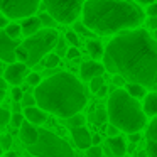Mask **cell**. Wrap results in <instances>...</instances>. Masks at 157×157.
<instances>
[{"label":"cell","mask_w":157,"mask_h":157,"mask_svg":"<svg viewBox=\"0 0 157 157\" xmlns=\"http://www.w3.org/2000/svg\"><path fill=\"white\" fill-rule=\"evenodd\" d=\"M103 64L127 83L157 88V41L145 29L115 36L105 48Z\"/></svg>","instance_id":"cell-1"},{"label":"cell","mask_w":157,"mask_h":157,"mask_svg":"<svg viewBox=\"0 0 157 157\" xmlns=\"http://www.w3.org/2000/svg\"><path fill=\"white\" fill-rule=\"evenodd\" d=\"M39 108L66 120L78 115L88 103V90L78 78L59 71L46 78L34 91Z\"/></svg>","instance_id":"cell-2"},{"label":"cell","mask_w":157,"mask_h":157,"mask_svg":"<svg viewBox=\"0 0 157 157\" xmlns=\"http://www.w3.org/2000/svg\"><path fill=\"white\" fill-rule=\"evenodd\" d=\"M145 19V12L132 0H88L83 9V24L95 34L135 31Z\"/></svg>","instance_id":"cell-3"},{"label":"cell","mask_w":157,"mask_h":157,"mask_svg":"<svg viewBox=\"0 0 157 157\" xmlns=\"http://www.w3.org/2000/svg\"><path fill=\"white\" fill-rule=\"evenodd\" d=\"M108 120L118 130H123L128 135L140 133V130L147 125V115L140 101L127 93V90H113L108 98Z\"/></svg>","instance_id":"cell-4"},{"label":"cell","mask_w":157,"mask_h":157,"mask_svg":"<svg viewBox=\"0 0 157 157\" xmlns=\"http://www.w3.org/2000/svg\"><path fill=\"white\" fill-rule=\"evenodd\" d=\"M27 150L36 157H75L69 144L49 130H39L37 144L27 147Z\"/></svg>","instance_id":"cell-5"},{"label":"cell","mask_w":157,"mask_h":157,"mask_svg":"<svg viewBox=\"0 0 157 157\" xmlns=\"http://www.w3.org/2000/svg\"><path fill=\"white\" fill-rule=\"evenodd\" d=\"M58 41H59V34L56 29H42L36 36L27 37L22 42V46L29 52L27 66H36L39 61H42L49 54V51L52 48H56Z\"/></svg>","instance_id":"cell-6"},{"label":"cell","mask_w":157,"mask_h":157,"mask_svg":"<svg viewBox=\"0 0 157 157\" xmlns=\"http://www.w3.org/2000/svg\"><path fill=\"white\" fill-rule=\"evenodd\" d=\"M88 0H42L44 12L54 17L59 24H75L79 14H83L85 4Z\"/></svg>","instance_id":"cell-7"},{"label":"cell","mask_w":157,"mask_h":157,"mask_svg":"<svg viewBox=\"0 0 157 157\" xmlns=\"http://www.w3.org/2000/svg\"><path fill=\"white\" fill-rule=\"evenodd\" d=\"M41 0H0V10L9 19H29L37 12Z\"/></svg>","instance_id":"cell-8"},{"label":"cell","mask_w":157,"mask_h":157,"mask_svg":"<svg viewBox=\"0 0 157 157\" xmlns=\"http://www.w3.org/2000/svg\"><path fill=\"white\" fill-rule=\"evenodd\" d=\"M19 46H22V44H19V41L10 39L5 34V31H0V61L9 63V64L17 63L15 51H17Z\"/></svg>","instance_id":"cell-9"},{"label":"cell","mask_w":157,"mask_h":157,"mask_svg":"<svg viewBox=\"0 0 157 157\" xmlns=\"http://www.w3.org/2000/svg\"><path fill=\"white\" fill-rule=\"evenodd\" d=\"M105 64H100V63L96 61H86L81 64V68H79V76H81L83 81H91V79L95 78H100V76H103V73H105Z\"/></svg>","instance_id":"cell-10"},{"label":"cell","mask_w":157,"mask_h":157,"mask_svg":"<svg viewBox=\"0 0 157 157\" xmlns=\"http://www.w3.org/2000/svg\"><path fill=\"white\" fill-rule=\"evenodd\" d=\"M25 73H27V64H24V63L17 61L14 64H9L7 69H5V81L17 86L25 78Z\"/></svg>","instance_id":"cell-11"},{"label":"cell","mask_w":157,"mask_h":157,"mask_svg":"<svg viewBox=\"0 0 157 157\" xmlns=\"http://www.w3.org/2000/svg\"><path fill=\"white\" fill-rule=\"evenodd\" d=\"M71 132V137L73 140H75L76 147L78 149H91L93 147V135L90 133V130L86 128V127H78V128H71L69 130Z\"/></svg>","instance_id":"cell-12"},{"label":"cell","mask_w":157,"mask_h":157,"mask_svg":"<svg viewBox=\"0 0 157 157\" xmlns=\"http://www.w3.org/2000/svg\"><path fill=\"white\" fill-rule=\"evenodd\" d=\"M19 135H21V140L25 144L27 147L34 145V144H37L39 140V130L36 128L32 123L25 122L24 125L21 127V130H19Z\"/></svg>","instance_id":"cell-13"},{"label":"cell","mask_w":157,"mask_h":157,"mask_svg":"<svg viewBox=\"0 0 157 157\" xmlns=\"http://www.w3.org/2000/svg\"><path fill=\"white\" fill-rule=\"evenodd\" d=\"M24 117L32 125H42L48 120V112H44L39 106H31V108H24Z\"/></svg>","instance_id":"cell-14"},{"label":"cell","mask_w":157,"mask_h":157,"mask_svg":"<svg viewBox=\"0 0 157 157\" xmlns=\"http://www.w3.org/2000/svg\"><path fill=\"white\" fill-rule=\"evenodd\" d=\"M41 19L39 17H29L25 19L24 22H22V34H25L27 37H32V36H36L39 32V29H41Z\"/></svg>","instance_id":"cell-15"},{"label":"cell","mask_w":157,"mask_h":157,"mask_svg":"<svg viewBox=\"0 0 157 157\" xmlns=\"http://www.w3.org/2000/svg\"><path fill=\"white\" fill-rule=\"evenodd\" d=\"M106 145L110 147L113 157H123L127 152V145H125V140L122 137H113V139L106 140Z\"/></svg>","instance_id":"cell-16"},{"label":"cell","mask_w":157,"mask_h":157,"mask_svg":"<svg viewBox=\"0 0 157 157\" xmlns=\"http://www.w3.org/2000/svg\"><path fill=\"white\" fill-rule=\"evenodd\" d=\"M144 112H145L147 117H152V118L157 117V93L155 91L147 93L145 100H144Z\"/></svg>","instance_id":"cell-17"},{"label":"cell","mask_w":157,"mask_h":157,"mask_svg":"<svg viewBox=\"0 0 157 157\" xmlns=\"http://www.w3.org/2000/svg\"><path fill=\"white\" fill-rule=\"evenodd\" d=\"M86 49H88V52L91 54V58L95 59H100L105 56V49H103V46L100 44V41H96V39H90L88 42H86Z\"/></svg>","instance_id":"cell-18"},{"label":"cell","mask_w":157,"mask_h":157,"mask_svg":"<svg viewBox=\"0 0 157 157\" xmlns=\"http://www.w3.org/2000/svg\"><path fill=\"white\" fill-rule=\"evenodd\" d=\"M127 93L133 98H145L147 96V88L142 85H133V83H127Z\"/></svg>","instance_id":"cell-19"},{"label":"cell","mask_w":157,"mask_h":157,"mask_svg":"<svg viewBox=\"0 0 157 157\" xmlns=\"http://www.w3.org/2000/svg\"><path fill=\"white\" fill-rule=\"evenodd\" d=\"M90 120H91L95 125H101L108 120V112L103 108H96L93 113H90Z\"/></svg>","instance_id":"cell-20"},{"label":"cell","mask_w":157,"mask_h":157,"mask_svg":"<svg viewBox=\"0 0 157 157\" xmlns=\"http://www.w3.org/2000/svg\"><path fill=\"white\" fill-rule=\"evenodd\" d=\"M85 122H86V118L81 115V113L71 117V118L63 120V123H64L66 127H69V130H71V128H78V127H85Z\"/></svg>","instance_id":"cell-21"},{"label":"cell","mask_w":157,"mask_h":157,"mask_svg":"<svg viewBox=\"0 0 157 157\" xmlns=\"http://www.w3.org/2000/svg\"><path fill=\"white\" fill-rule=\"evenodd\" d=\"M145 137H147V142H157V117L150 120V123L147 125Z\"/></svg>","instance_id":"cell-22"},{"label":"cell","mask_w":157,"mask_h":157,"mask_svg":"<svg viewBox=\"0 0 157 157\" xmlns=\"http://www.w3.org/2000/svg\"><path fill=\"white\" fill-rule=\"evenodd\" d=\"M4 31H5V34L10 39H14V41H19V36L22 34V27L19 24H9Z\"/></svg>","instance_id":"cell-23"},{"label":"cell","mask_w":157,"mask_h":157,"mask_svg":"<svg viewBox=\"0 0 157 157\" xmlns=\"http://www.w3.org/2000/svg\"><path fill=\"white\" fill-rule=\"evenodd\" d=\"M59 61H61V58H59L58 54H52V52H49V54L46 56L44 59H42V64H44V68L51 69V68L59 66Z\"/></svg>","instance_id":"cell-24"},{"label":"cell","mask_w":157,"mask_h":157,"mask_svg":"<svg viewBox=\"0 0 157 157\" xmlns=\"http://www.w3.org/2000/svg\"><path fill=\"white\" fill-rule=\"evenodd\" d=\"M37 17L41 19V24L44 25V29H54L56 24H58V22L54 21V17H52V15H49L48 12H42V14H39Z\"/></svg>","instance_id":"cell-25"},{"label":"cell","mask_w":157,"mask_h":157,"mask_svg":"<svg viewBox=\"0 0 157 157\" xmlns=\"http://www.w3.org/2000/svg\"><path fill=\"white\" fill-rule=\"evenodd\" d=\"M75 32H79V34H83L85 37L88 36V37H91V39L96 36L95 32H91V31H90V29L86 27V25L83 24V22H75Z\"/></svg>","instance_id":"cell-26"},{"label":"cell","mask_w":157,"mask_h":157,"mask_svg":"<svg viewBox=\"0 0 157 157\" xmlns=\"http://www.w3.org/2000/svg\"><path fill=\"white\" fill-rule=\"evenodd\" d=\"M12 120V113L7 108H0V130L4 128L7 123H10Z\"/></svg>","instance_id":"cell-27"},{"label":"cell","mask_w":157,"mask_h":157,"mask_svg":"<svg viewBox=\"0 0 157 157\" xmlns=\"http://www.w3.org/2000/svg\"><path fill=\"white\" fill-rule=\"evenodd\" d=\"M101 86H105V81H103V76H100V78H95L90 81V91L91 93H96L98 95V91L101 90Z\"/></svg>","instance_id":"cell-28"},{"label":"cell","mask_w":157,"mask_h":157,"mask_svg":"<svg viewBox=\"0 0 157 157\" xmlns=\"http://www.w3.org/2000/svg\"><path fill=\"white\" fill-rule=\"evenodd\" d=\"M15 58L19 59V63H24V64H27V61H29V52H27V49H25L24 46H19L17 51H15Z\"/></svg>","instance_id":"cell-29"},{"label":"cell","mask_w":157,"mask_h":157,"mask_svg":"<svg viewBox=\"0 0 157 157\" xmlns=\"http://www.w3.org/2000/svg\"><path fill=\"white\" fill-rule=\"evenodd\" d=\"M36 96L32 95V93H25L24 95V98H22V101H21V105L24 106V108H31V106H36Z\"/></svg>","instance_id":"cell-30"},{"label":"cell","mask_w":157,"mask_h":157,"mask_svg":"<svg viewBox=\"0 0 157 157\" xmlns=\"http://www.w3.org/2000/svg\"><path fill=\"white\" fill-rule=\"evenodd\" d=\"M24 113H12V120H10V123H12V127L14 128H21L22 125H24Z\"/></svg>","instance_id":"cell-31"},{"label":"cell","mask_w":157,"mask_h":157,"mask_svg":"<svg viewBox=\"0 0 157 157\" xmlns=\"http://www.w3.org/2000/svg\"><path fill=\"white\" fill-rule=\"evenodd\" d=\"M41 83H42V79H41V76H39V73H29L27 75V85L29 86H36V88H37Z\"/></svg>","instance_id":"cell-32"},{"label":"cell","mask_w":157,"mask_h":157,"mask_svg":"<svg viewBox=\"0 0 157 157\" xmlns=\"http://www.w3.org/2000/svg\"><path fill=\"white\" fill-rule=\"evenodd\" d=\"M0 145L4 150H9L12 147V135L10 133H4V135H0Z\"/></svg>","instance_id":"cell-33"},{"label":"cell","mask_w":157,"mask_h":157,"mask_svg":"<svg viewBox=\"0 0 157 157\" xmlns=\"http://www.w3.org/2000/svg\"><path fill=\"white\" fill-rule=\"evenodd\" d=\"M66 37H59L58 44H56V49H58V56L61 58V56H66L68 54V49H66Z\"/></svg>","instance_id":"cell-34"},{"label":"cell","mask_w":157,"mask_h":157,"mask_svg":"<svg viewBox=\"0 0 157 157\" xmlns=\"http://www.w3.org/2000/svg\"><path fill=\"white\" fill-rule=\"evenodd\" d=\"M66 41L71 44V48H78L79 46V39H78V34H76L75 31H69L66 32Z\"/></svg>","instance_id":"cell-35"},{"label":"cell","mask_w":157,"mask_h":157,"mask_svg":"<svg viewBox=\"0 0 157 157\" xmlns=\"http://www.w3.org/2000/svg\"><path fill=\"white\" fill-rule=\"evenodd\" d=\"M145 154L147 157H157V142H147Z\"/></svg>","instance_id":"cell-36"},{"label":"cell","mask_w":157,"mask_h":157,"mask_svg":"<svg viewBox=\"0 0 157 157\" xmlns=\"http://www.w3.org/2000/svg\"><path fill=\"white\" fill-rule=\"evenodd\" d=\"M86 155L88 157H103V149L100 145H93L91 149L86 150Z\"/></svg>","instance_id":"cell-37"},{"label":"cell","mask_w":157,"mask_h":157,"mask_svg":"<svg viewBox=\"0 0 157 157\" xmlns=\"http://www.w3.org/2000/svg\"><path fill=\"white\" fill-rule=\"evenodd\" d=\"M25 93H22V90L19 88V86H14V90H12V100H14L15 103H21L22 98H24Z\"/></svg>","instance_id":"cell-38"},{"label":"cell","mask_w":157,"mask_h":157,"mask_svg":"<svg viewBox=\"0 0 157 157\" xmlns=\"http://www.w3.org/2000/svg\"><path fill=\"white\" fill-rule=\"evenodd\" d=\"M79 56H81V52H79L78 48H69V49H68V54H66V58L71 59V61H76V59H79Z\"/></svg>","instance_id":"cell-39"},{"label":"cell","mask_w":157,"mask_h":157,"mask_svg":"<svg viewBox=\"0 0 157 157\" xmlns=\"http://www.w3.org/2000/svg\"><path fill=\"white\" fill-rule=\"evenodd\" d=\"M106 133H108V139H113V137H120V135H118L120 130L117 128L115 125H112V123H110V125L106 127Z\"/></svg>","instance_id":"cell-40"},{"label":"cell","mask_w":157,"mask_h":157,"mask_svg":"<svg viewBox=\"0 0 157 157\" xmlns=\"http://www.w3.org/2000/svg\"><path fill=\"white\" fill-rule=\"evenodd\" d=\"M149 17H157V2H154V4L147 5V12H145Z\"/></svg>","instance_id":"cell-41"},{"label":"cell","mask_w":157,"mask_h":157,"mask_svg":"<svg viewBox=\"0 0 157 157\" xmlns=\"http://www.w3.org/2000/svg\"><path fill=\"white\" fill-rule=\"evenodd\" d=\"M125 79H123L122 78V76H118V75H117V76H113V85H117V86H122V85H125Z\"/></svg>","instance_id":"cell-42"},{"label":"cell","mask_w":157,"mask_h":157,"mask_svg":"<svg viewBox=\"0 0 157 157\" xmlns=\"http://www.w3.org/2000/svg\"><path fill=\"white\" fill-rule=\"evenodd\" d=\"M149 27L154 29V31H157V17H150L149 19Z\"/></svg>","instance_id":"cell-43"},{"label":"cell","mask_w":157,"mask_h":157,"mask_svg":"<svg viewBox=\"0 0 157 157\" xmlns=\"http://www.w3.org/2000/svg\"><path fill=\"white\" fill-rule=\"evenodd\" d=\"M128 139H130L132 144H137L140 140V133H132V135H128Z\"/></svg>","instance_id":"cell-44"},{"label":"cell","mask_w":157,"mask_h":157,"mask_svg":"<svg viewBox=\"0 0 157 157\" xmlns=\"http://www.w3.org/2000/svg\"><path fill=\"white\" fill-rule=\"evenodd\" d=\"M101 149H103V154H105V155H106V157H113V154H112V150H110V147H108V145H106V144H105V145H103V147H101Z\"/></svg>","instance_id":"cell-45"},{"label":"cell","mask_w":157,"mask_h":157,"mask_svg":"<svg viewBox=\"0 0 157 157\" xmlns=\"http://www.w3.org/2000/svg\"><path fill=\"white\" fill-rule=\"evenodd\" d=\"M7 19H5V15H0V29H5L7 27Z\"/></svg>","instance_id":"cell-46"},{"label":"cell","mask_w":157,"mask_h":157,"mask_svg":"<svg viewBox=\"0 0 157 157\" xmlns=\"http://www.w3.org/2000/svg\"><path fill=\"white\" fill-rule=\"evenodd\" d=\"M106 93H108V86L105 85V86H101V90L98 91V96H105Z\"/></svg>","instance_id":"cell-47"},{"label":"cell","mask_w":157,"mask_h":157,"mask_svg":"<svg viewBox=\"0 0 157 157\" xmlns=\"http://www.w3.org/2000/svg\"><path fill=\"white\" fill-rule=\"evenodd\" d=\"M21 103H14V106H12V110H14V113H21Z\"/></svg>","instance_id":"cell-48"},{"label":"cell","mask_w":157,"mask_h":157,"mask_svg":"<svg viewBox=\"0 0 157 157\" xmlns=\"http://www.w3.org/2000/svg\"><path fill=\"white\" fill-rule=\"evenodd\" d=\"M7 85H5V78H0V91H5Z\"/></svg>","instance_id":"cell-49"},{"label":"cell","mask_w":157,"mask_h":157,"mask_svg":"<svg viewBox=\"0 0 157 157\" xmlns=\"http://www.w3.org/2000/svg\"><path fill=\"white\" fill-rule=\"evenodd\" d=\"M100 135H93V145H100Z\"/></svg>","instance_id":"cell-50"},{"label":"cell","mask_w":157,"mask_h":157,"mask_svg":"<svg viewBox=\"0 0 157 157\" xmlns=\"http://www.w3.org/2000/svg\"><path fill=\"white\" fill-rule=\"evenodd\" d=\"M135 2H139V4H145V5L154 4V0H135Z\"/></svg>","instance_id":"cell-51"},{"label":"cell","mask_w":157,"mask_h":157,"mask_svg":"<svg viewBox=\"0 0 157 157\" xmlns=\"http://www.w3.org/2000/svg\"><path fill=\"white\" fill-rule=\"evenodd\" d=\"M4 98H5V91H0V103L4 101Z\"/></svg>","instance_id":"cell-52"},{"label":"cell","mask_w":157,"mask_h":157,"mask_svg":"<svg viewBox=\"0 0 157 157\" xmlns=\"http://www.w3.org/2000/svg\"><path fill=\"white\" fill-rule=\"evenodd\" d=\"M7 157H17V154H15V152H9Z\"/></svg>","instance_id":"cell-53"},{"label":"cell","mask_w":157,"mask_h":157,"mask_svg":"<svg viewBox=\"0 0 157 157\" xmlns=\"http://www.w3.org/2000/svg\"><path fill=\"white\" fill-rule=\"evenodd\" d=\"M152 37H154V41H157V31H154V34H152Z\"/></svg>","instance_id":"cell-54"},{"label":"cell","mask_w":157,"mask_h":157,"mask_svg":"<svg viewBox=\"0 0 157 157\" xmlns=\"http://www.w3.org/2000/svg\"><path fill=\"white\" fill-rule=\"evenodd\" d=\"M2 150H4V149H2V145H0V157H2Z\"/></svg>","instance_id":"cell-55"}]
</instances>
